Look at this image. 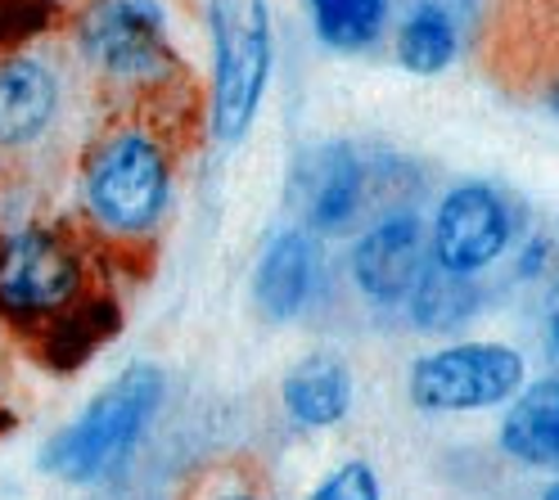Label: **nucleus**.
<instances>
[{
  "instance_id": "nucleus-1",
  "label": "nucleus",
  "mask_w": 559,
  "mask_h": 500,
  "mask_svg": "<svg viewBox=\"0 0 559 500\" xmlns=\"http://www.w3.org/2000/svg\"><path fill=\"white\" fill-rule=\"evenodd\" d=\"M158 402H163V370L145 366V361L127 366L55 442H46V451H41L46 474H55L63 483L104 478L140 442Z\"/></svg>"
},
{
  "instance_id": "nucleus-2",
  "label": "nucleus",
  "mask_w": 559,
  "mask_h": 500,
  "mask_svg": "<svg viewBox=\"0 0 559 500\" xmlns=\"http://www.w3.org/2000/svg\"><path fill=\"white\" fill-rule=\"evenodd\" d=\"M213 135L222 145L253 127L271 78V14L266 0H213Z\"/></svg>"
},
{
  "instance_id": "nucleus-3",
  "label": "nucleus",
  "mask_w": 559,
  "mask_h": 500,
  "mask_svg": "<svg viewBox=\"0 0 559 500\" xmlns=\"http://www.w3.org/2000/svg\"><path fill=\"white\" fill-rule=\"evenodd\" d=\"M86 207L114 235H145L158 226L171 194V163L150 131L104 135L86 163Z\"/></svg>"
},
{
  "instance_id": "nucleus-4",
  "label": "nucleus",
  "mask_w": 559,
  "mask_h": 500,
  "mask_svg": "<svg viewBox=\"0 0 559 500\" xmlns=\"http://www.w3.org/2000/svg\"><path fill=\"white\" fill-rule=\"evenodd\" d=\"M82 253L63 235L27 226L19 235H0V320L27 338L78 307L82 294Z\"/></svg>"
},
{
  "instance_id": "nucleus-5",
  "label": "nucleus",
  "mask_w": 559,
  "mask_h": 500,
  "mask_svg": "<svg viewBox=\"0 0 559 500\" xmlns=\"http://www.w3.org/2000/svg\"><path fill=\"white\" fill-rule=\"evenodd\" d=\"M523 356L506 343H456L419 356L411 370V402L419 410H492L519 397Z\"/></svg>"
},
{
  "instance_id": "nucleus-6",
  "label": "nucleus",
  "mask_w": 559,
  "mask_h": 500,
  "mask_svg": "<svg viewBox=\"0 0 559 500\" xmlns=\"http://www.w3.org/2000/svg\"><path fill=\"white\" fill-rule=\"evenodd\" d=\"M78 41L109 78L154 82L171 73L167 14L158 0H91L78 23Z\"/></svg>"
},
{
  "instance_id": "nucleus-7",
  "label": "nucleus",
  "mask_w": 559,
  "mask_h": 500,
  "mask_svg": "<svg viewBox=\"0 0 559 500\" xmlns=\"http://www.w3.org/2000/svg\"><path fill=\"white\" fill-rule=\"evenodd\" d=\"M514 222H510V203L492 186H456L433 217V262L442 271L456 275H478L483 266H492L506 248H510Z\"/></svg>"
},
{
  "instance_id": "nucleus-8",
  "label": "nucleus",
  "mask_w": 559,
  "mask_h": 500,
  "mask_svg": "<svg viewBox=\"0 0 559 500\" xmlns=\"http://www.w3.org/2000/svg\"><path fill=\"white\" fill-rule=\"evenodd\" d=\"M425 266H429V243H425V226L415 217L379 222L353 253V275L361 294L374 302H402Z\"/></svg>"
},
{
  "instance_id": "nucleus-9",
  "label": "nucleus",
  "mask_w": 559,
  "mask_h": 500,
  "mask_svg": "<svg viewBox=\"0 0 559 500\" xmlns=\"http://www.w3.org/2000/svg\"><path fill=\"white\" fill-rule=\"evenodd\" d=\"M59 109V82L41 59L5 55L0 59V150L32 145Z\"/></svg>"
},
{
  "instance_id": "nucleus-10",
  "label": "nucleus",
  "mask_w": 559,
  "mask_h": 500,
  "mask_svg": "<svg viewBox=\"0 0 559 500\" xmlns=\"http://www.w3.org/2000/svg\"><path fill=\"white\" fill-rule=\"evenodd\" d=\"M361 190H366V171L347 145H325L302 167V207L317 230H343L353 222L361 207Z\"/></svg>"
},
{
  "instance_id": "nucleus-11",
  "label": "nucleus",
  "mask_w": 559,
  "mask_h": 500,
  "mask_svg": "<svg viewBox=\"0 0 559 500\" xmlns=\"http://www.w3.org/2000/svg\"><path fill=\"white\" fill-rule=\"evenodd\" d=\"M311 284H317V248H311V239L302 230L275 235L258 262V275H253V298H258L262 316H271V320L298 316L302 302L311 298Z\"/></svg>"
},
{
  "instance_id": "nucleus-12",
  "label": "nucleus",
  "mask_w": 559,
  "mask_h": 500,
  "mask_svg": "<svg viewBox=\"0 0 559 500\" xmlns=\"http://www.w3.org/2000/svg\"><path fill=\"white\" fill-rule=\"evenodd\" d=\"M501 447L523 464L559 469V379L533 383L523 397H510V415L501 424Z\"/></svg>"
},
{
  "instance_id": "nucleus-13",
  "label": "nucleus",
  "mask_w": 559,
  "mask_h": 500,
  "mask_svg": "<svg viewBox=\"0 0 559 500\" xmlns=\"http://www.w3.org/2000/svg\"><path fill=\"white\" fill-rule=\"evenodd\" d=\"M118 320H122L118 302H109V298H82L78 307H68L55 325H46L37 338H32V347H37V356L46 366L78 370L99 343H109L118 334Z\"/></svg>"
},
{
  "instance_id": "nucleus-14",
  "label": "nucleus",
  "mask_w": 559,
  "mask_h": 500,
  "mask_svg": "<svg viewBox=\"0 0 559 500\" xmlns=\"http://www.w3.org/2000/svg\"><path fill=\"white\" fill-rule=\"evenodd\" d=\"M353 406V374L338 356H307L285 374V410L307 424V428H325L338 424Z\"/></svg>"
},
{
  "instance_id": "nucleus-15",
  "label": "nucleus",
  "mask_w": 559,
  "mask_h": 500,
  "mask_svg": "<svg viewBox=\"0 0 559 500\" xmlns=\"http://www.w3.org/2000/svg\"><path fill=\"white\" fill-rule=\"evenodd\" d=\"M411 302V316L419 320V330H456L465 325V320L474 316L478 307V289H474V279L469 275H456V271H442L433 258L429 266L419 271L415 279V289L406 294Z\"/></svg>"
},
{
  "instance_id": "nucleus-16",
  "label": "nucleus",
  "mask_w": 559,
  "mask_h": 500,
  "mask_svg": "<svg viewBox=\"0 0 559 500\" xmlns=\"http://www.w3.org/2000/svg\"><path fill=\"white\" fill-rule=\"evenodd\" d=\"M397 59L406 73H419V78L442 73V68L456 59V23H451V14L442 5H433V0L415 5V14L402 23Z\"/></svg>"
},
{
  "instance_id": "nucleus-17",
  "label": "nucleus",
  "mask_w": 559,
  "mask_h": 500,
  "mask_svg": "<svg viewBox=\"0 0 559 500\" xmlns=\"http://www.w3.org/2000/svg\"><path fill=\"white\" fill-rule=\"evenodd\" d=\"M317 37L334 50H366L383 23H389V0H307Z\"/></svg>"
},
{
  "instance_id": "nucleus-18",
  "label": "nucleus",
  "mask_w": 559,
  "mask_h": 500,
  "mask_svg": "<svg viewBox=\"0 0 559 500\" xmlns=\"http://www.w3.org/2000/svg\"><path fill=\"white\" fill-rule=\"evenodd\" d=\"M50 0H0V46L37 37L41 27H50Z\"/></svg>"
},
{
  "instance_id": "nucleus-19",
  "label": "nucleus",
  "mask_w": 559,
  "mask_h": 500,
  "mask_svg": "<svg viewBox=\"0 0 559 500\" xmlns=\"http://www.w3.org/2000/svg\"><path fill=\"white\" fill-rule=\"evenodd\" d=\"M311 500H379V478H374L370 464L353 460V464L334 469L317 491H311Z\"/></svg>"
},
{
  "instance_id": "nucleus-20",
  "label": "nucleus",
  "mask_w": 559,
  "mask_h": 500,
  "mask_svg": "<svg viewBox=\"0 0 559 500\" xmlns=\"http://www.w3.org/2000/svg\"><path fill=\"white\" fill-rule=\"evenodd\" d=\"M550 356H555V361H559V311L550 316Z\"/></svg>"
},
{
  "instance_id": "nucleus-21",
  "label": "nucleus",
  "mask_w": 559,
  "mask_h": 500,
  "mask_svg": "<svg viewBox=\"0 0 559 500\" xmlns=\"http://www.w3.org/2000/svg\"><path fill=\"white\" fill-rule=\"evenodd\" d=\"M550 109H555V114H559V86H555V91H550Z\"/></svg>"
},
{
  "instance_id": "nucleus-22",
  "label": "nucleus",
  "mask_w": 559,
  "mask_h": 500,
  "mask_svg": "<svg viewBox=\"0 0 559 500\" xmlns=\"http://www.w3.org/2000/svg\"><path fill=\"white\" fill-rule=\"evenodd\" d=\"M542 500H559V483H555V487H550V491H546Z\"/></svg>"
},
{
  "instance_id": "nucleus-23",
  "label": "nucleus",
  "mask_w": 559,
  "mask_h": 500,
  "mask_svg": "<svg viewBox=\"0 0 559 500\" xmlns=\"http://www.w3.org/2000/svg\"><path fill=\"white\" fill-rule=\"evenodd\" d=\"M550 258H559V239H555V243H550ZM555 279H559V271H555Z\"/></svg>"
},
{
  "instance_id": "nucleus-24",
  "label": "nucleus",
  "mask_w": 559,
  "mask_h": 500,
  "mask_svg": "<svg viewBox=\"0 0 559 500\" xmlns=\"http://www.w3.org/2000/svg\"><path fill=\"white\" fill-rule=\"evenodd\" d=\"M217 500H253V496H239V491H235V496H217Z\"/></svg>"
}]
</instances>
